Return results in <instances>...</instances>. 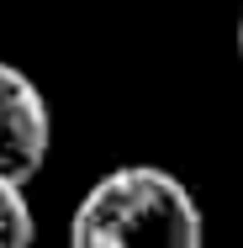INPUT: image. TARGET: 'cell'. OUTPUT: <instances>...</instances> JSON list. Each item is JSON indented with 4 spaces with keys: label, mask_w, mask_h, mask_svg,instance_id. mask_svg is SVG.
Returning <instances> with one entry per match:
<instances>
[{
    "label": "cell",
    "mask_w": 243,
    "mask_h": 248,
    "mask_svg": "<svg viewBox=\"0 0 243 248\" xmlns=\"http://www.w3.org/2000/svg\"><path fill=\"white\" fill-rule=\"evenodd\" d=\"M32 238H37V222L27 206V185L0 180V248H32Z\"/></svg>",
    "instance_id": "cell-3"
},
{
    "label": "cell",
    "mask_w": 243,
    "mask_h": 248,
    "mask_svg": "<svg viewBox=\"0 0 243 248\" xmlns=\"http://www.w3.org/2000/svg\"><path fill=\"white\" fill-rule=\"evenodd\" d=\"M238 58H243V11H238Z\"/></svg>",
    "instance_id": "cell-4"
},
{
    "label": "cell",
    "mask_w": 243,
    "mask_h": 248,
    "mask_svg": "<svg viewBox=\"0 0 243 248\" xmlns=\"http://www.w3.org/2000/svg\"><path fill=\"white\" fill-rule=\"evenodd\" d=\"M201 232L191 185L159 164L100 174L69 217V248H201Z\"/></svg>",
    "instance_id": "cell-1"
},
{
    "label": "cell",
    "mask_w": 243,
    "mask_h": 248,
    "mask_svg": "<svg viewBox=\"0 0 243 248\" xmlns=\"http://www.w3.org/2000/svg\"><path fill=\"white\" fill-rule=\"evenodd\" d=\"M53 153V111L48 95L0 53V180L32 185Z\"/></svg>",
    "instance_id": "cell-2"
}]
</instances>
